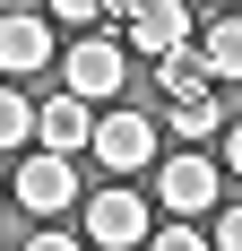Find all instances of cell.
I'll return each mask as SVG.
<instances>
[{
  "mask_svg": "<svg viewBox=\"0 0 242 251\" xmlns=\"http://www.w3.org/2000/svg\"><path fill=\"white\" fill-rule=\"evenodd\" d=\"M61 61H70V87H78L87 104H113L121 87H130V44H121V35H96V26H87Z\"/></svg>",
  "mask_w": 242,
  "mask_h": 251,
  "instance_id": "obj_1",
  "label": "cell"
},
{
  "mask_svg": "<svg viewBox=\"0 0 242 251\" xmlns=\"http://www.w3.org/2000/svg\"><path fill=\"white\" fill-rule=\"evenodd\" d=\"M9 200H18L26 217H61V208L78 200V165H70L61 148H35V156L18 165V182H9Z\"/></svg>",
  "mask_w": 242,
  "mask_h": 251,
  "instance_id": "obj_2",
  "label": "cell"
},
{
  "mask_svg": "<svg viewBox=\"0 0 242 251\" xmlns=\"http://www.w3.org/2000/svg\"><path fill=\"white\" fill-rule=\"evenodd\" d=\"M147 234H156L147 191H96V200H87V243L96 251H139Z\"/></svg>",
  "mask_w": 242,
  "mask_h": 251,
  "instance_id": "obj_3",
  "label": "cell"
},
{
  "mask_svg": "<svg viewBox=\"0 0 242 251\" xmlns=\"http://www.w3.org/2000/svg\"><path fill=\"white\" fill-rule=\"evenodd\" d=\"M96 165H104V174H121V182H130V174H147V165H156V122L113 104V113L96 122Z\"/></svg>",
  "mask_w": 242,
  "mask_h": 251,
  "instance_id": "obj_4",
  "label": "cell"
},
{
  "mask_svg": "<svg viewBox=\"0 0 242 251\" xmlns=\"http://www.w3.org/2000/svg\"><path fill=\"white\" fill-rule=\"evenodd\" d=\"M96 122H104L96 104L78 96V87H61V96H44V104H35V148H61V156H87V148H96Z\"/></svg>",
  "mask_w": 242,
  "mask_h": 251,
  "instance_id": "obj_5",
  "label": "cell"
},
{
  "mask_svg": "<svg viewBox=\"0 0 242 251\" xmlns=\"http://www.w3.org/2000/svg\"><path fill=\"white\" fill-rule=\"evenodd\" d=\"M44 61H52V18L9 9V18H0V70H9V78H35Z\"/></svg>",
  "mask_w": 242,
  "mask_h": 251,
  "instance_id": "obj_6",
  "label": "cell"
},
{
  "mask_svg": "<svg viewBox=\"0 0 242 251\" xmlns=\"http://www.w3.org/2000/svg\"><path fill=\"white\" fill-rule=\"evenodd\" d=\"M121 35H130V52H156V61H165V52L191 44V0H147Z\"/></svg>",
  "mask_w": 242,
  "mask_h": 251,
  "instance_id": "obj_7",
  "label": "cell"
},
{
  "mask_svg": "<svg viewBox=\"0 0 242 251\" xmlns=\"http://www.w3.org/2000/svg\"><path fill=\"white\" fill-rule=\"evenodd\" d=\"M156 191H165V208H173V217H199V208L217 200V165H208V156H173Z\"/></svg>",
  "mask_w": 242,
  "mask_h": 251,
  "instance_id": "obj_8",
  "label": "cell"
},
{
  "mask_svg": "<svg viewBox=\"0 0 242 251\" xmlns=\"http://www.w3.org/2000/svg\"><path fill=\"white\" fill-rule=\"evenodd\" d=\"M156 78H165V104H173V96H199V87H217V70H208V52H199V44L165 52V61H156Z\"/></svg>",
  "mask_w": 242,
  "mask_h": 251,
  "instance_id": "obj_9",
  "label": "cell"
},
{
  "mask_svg": "<svg viewBox=\"0 0 242 251\" xmlns=\"http://www.w3.org/2000/svg\"><path fill=\"white\" fill-rule=\"evenodd\" d=\"M165 122L182 130V139H208V130L225 122V96H217V87H199V96H173V104H165Z\"/></svg>",
  "mask_w": 242,
  "mask_h": 251,
  "instance_id": "obj_10",
  "label": "cell"
},
{
  "mask_svg": "<svg viewBox=\"0 0 242 251\" xmlns=\"http://www.w3.org/2000/svg\"><path fill=\"white\" fill-rule=\"evenodd\" d=\"M199 52H208L217 87H234V78H242V18H217L208 35H199Z\"/></svg>",
  "mask_w": 242,
  "mask_h": 251,
  "instance_id": "obj_11",
  "label": "cell"
},
{
  "mask_svg": "<svg viewBox=\"0 0 242 251\" xmlns=\"http://www.w3.org/2000/svg\"><path fill=\"white\" fill-rule=\"evenodd\" d=\"M35 139V104H26V87H0V148H26Z\"/></svg>",
  "mask_w": 242,
  "mask_h": 251,
  "instance_id": "obj_12",
  "label": "cell"
},
{
  "mask_svg": "<svg viewBox=\"0 0 242 251\" xmlns=\"http://www.w3.org/2000/svg\"><path fill=\"white\" fill-rule=\"evenodd\" d=\"M147 251H217V234H199L191 217H173L165 234H147Z\"/></svg>",
  "mask_w": 242,
  "mask_h": 251,
  "instance_id": "obj_13",
  "label": "cell"
},
{
  "mask_svg": "<svg viewBox=\"0 0 242 251\" xmlns=\"http://www.w3.org/2000/svg\"><path fill=\"white\" fill-rule=\"evenodd\" d=\"M52 18H70V26H96V18H104V0H52Z\"/></svg>",
  "mask_w": 242,
  "mask_h": 251,
  "instance_id": "obj_14",
  "label": "cell"
},
{
  "mask_svg": "<svg viewBox=\"0 0 242 251\" xmlns=\"http://www.w3.org/2000/svg\"><path fill=\"white\" fill-rule=\"evenodd\" d=\"M217 251H242V208H225V217H217Z\"/></svg>",
  "mask_w": 242,
  "mask_h": 251,
  "instance_id": "obj_15",
  "label": "cell"
},
{
  "mask_svg": "<svg viewBox=\"0 0 242 251\" xmlns=\"http://www.w3.org/2000/svg\"><path fill=\"white\" fill-rule=\"evenodd\" d=\"M26 251H78V234H61V226H44V234H35Z\"/></svg>",
  "mask_w": 242,
  "mask_h": 251,
  "instance_id": "obj_16",
  "label": "cell"
},
{
  "mask_svg": "<svg viewBox=\"0 0 242 251\" xmlns=\"http://www.w3.org/2000/svg\"><path fill=\"white\" fill-rule=\"evenodd\" d=\"M139 9H147V0H104V18H113V26H130Z\"/></svg>",
  "mask_w": 242,
  "mask_h": 251,
  "instance_id": "obj_17",
  "label": "cell"
},
{
  "mask_svg": "<svg viewBox=\"0 0 242 251\" xmlns=\"http://www.w3.org/2000/svg\"><path fill=\"white\" fill-rule=\"evenodd\" d=\"M225 165H234V174H242V122H234V139H225Z\"/></svg>",
  "mask_w": 242,
  "mask_h": 251,
  "instance_id": "obj_18",
  "label": "cell"
},
{
  "mask_svg": "<svg viewBox=\"0 0 242 251\" xmlns=\"http://www.w3.org/2000/svg\"><path fill=\"white\" fill-rule=\"evenodd\" d=\"M208 9H234V0H208Z\"/></svg>",
  "mask_w": 242,
  "mask_h": 251,
  "instance_id": "obj_19",
  "label": "cell"
}]
</instances>
